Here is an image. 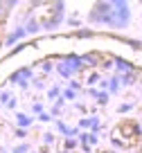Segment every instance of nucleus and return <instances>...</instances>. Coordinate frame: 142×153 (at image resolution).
<instances>
[{
    "label": "nucleus",
    "instance_id": "f257e3e1",
    "mask_svg": "<svg viewBox=\"0 0 142 153\" xmlns=\"http://www.w3.org/2000/svg\"><path fill=\"white\" fill-rule=\"evenodd\" d=\"M135 137H138V126L133 122H124V124H120V128L113 131L115 144H122V146H131Z\"/></svg>",
    "mask_w": 142,
    "mask_h": 153
}]
</instances>
